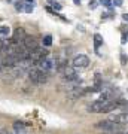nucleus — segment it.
<instances>
[{
  "label": "nucleus",
  "mask_w": 128,
  "mask_h": 134,
  "mask_svg": "<svg viewBox=\"0 0 128 134\" xmlns=\"http://www.w3.org/2000/svg\"><path fill=\"white\" fill-rule=\"evenodd\" d=\"M122 19L125 21V23H128V14H124L122 15Z\"/></svg>",
  "instance_id": "nucleus-21"
},
{
  "label": "nucleus",
  "mask_w": 128,
  "mask_h": 134,
  "mask_svg": "<svg viewBox=\"0 0 128 134\" xmlns=\"http://www.w3.org/2000/svg\"><path fill=\"white\" fill-rule=\"evenodd\" d=\"M97 5H98V3H97V2H95V0H91L90 2V9H95V8H97Z\"/></svg>",
  "instance_id": "nucleus-18"
},
{
  "label": "nucleus",
  "mask_w": 128,
  "mask_h": 134,
  "mask_svg": "<svg viewBox=\"0 0 128 134\" xmlns=\"http://www.w3.org/2000/svg\"><path fill=\"white\" fill-rule=\"evenodd\" d=\"M127 40H128V33H124V34H122V39H121V42H122V43H127Z\"/></svg>",
  "instance_id": "nucleus-20"
},
{
  "label": "nucleus",
  "mask_w": 128,
  "mask_h": 134,
  "mask_svg": "<svg viewBox=\"0 0 128 134\" xmlns=\"http://www.w3.org/2000/svg\"><path fill=\"white\" fill-rule=\"evenodd\" d=\"M97 128H100L101 131H104L107 134H112V133H118V131H124V127L121 124H116L113 121H101L98 124L95 125Z\"/></svg>",
  "instance_id": "nucleus-3"
},
{
  "label": "nucleus",
  "mask_w": 128,
  "mask_h": 134,
  "mask_svg": "<svg viewBox=\"0 0 128 134\" xmlns=\"http://www.w3.org/2000/svg\"><path fill=\"white\" fill-rule=\"evenodd\" d=\"M90 64V58L84 55V54H79L73 58V67L75 69H82V67H88Z\"/></svg>",
  "instance_id": "nucleus-5"
},
{
  "label": "nucleus",
  "mask_w": 128,
  "mask_h": 134,
  "mask_svg": "<svg viewBox=\"0 0 128 134\" xmlns=\"http://www.w3.org/2000/svg\"><path fill=\"white\" fill-rule=\"evenodd\" d=\"M75 2V5H81V0H73Z\"/></svg>",
  "instance_id": "nucleus-23"
},
{
  "label": "nucleus",
  "mask_w": 128,
  "mask_h": 134,
  "mask_svg": "<svg viewBox=\"0 0 128 134\" xmlns=\"http://www.w3.org/2000/svg\"><path fill=\"white\" fill-rule=\"evenodd\" d=\"M103 45V37L100 36L98 33L97 34H94V48H95V51H98V48Z\"/></svg>",
  "instance_id": "nucleus-11"
},
{
  "label": "nucleus",
  "mask_w": 128,
  "mask_h": 134,
  "mask_svg": "<svg viewBox=\"0 0 128 134\" xmlns=\"http://www.w3.org/2000/svg\"><path fill=\"white\" fill-rule=\"evenodd\" d=\"M88 112L92 113H109L112 110L118 109V101L116 100H97L91 103L88 107Z\"/></svg>",
  "instance_id": "nucleus-1"
},
{
  "label": "nucleus",
  "mask_w": 128,
  "mask_h": 134,
  "mask_svg": "<svg viewBox=\"0 0 128 134\" xmlns=\"http://www.w3.org/2000/svg\"><path fill=\"white\" fill-rule=\"evenodd\" d=\"M109 121H113V122H116V124H121V125H127V124H128V112H122V113L112 115Z\"/></svg>",
  "instance_id": "nucleus-7"
},
{
  "label": "nucleus",
  "mask_w": 128,
  "mask_h": 134,
  "mask_svg": "<svg viewBox=\"0 0 128 134\" xmlns=\"http://www.w3.org/2000/svg\"><path fill=\"white\" fill-rule=\"evenodd\" d=\"M23 45H24V48L27 49V51H34L36 48H39L37 39L34 37V36H25L24 40H23Z\"/></svg>",
  "instance_id": "nucleus-6"
},
{
  "label": "nucleus",
  "mask_w": 128,
  "mask_h": 134,
  "mask_svg": "<svg viewBox=\"0 0 128 134\" xmlns=\"http://www.w3.org/2000/svg\"><path fill=\"white\" fill-rule=\"evenodd\" d=\"M121 63H122V66H125L128 63V57L125 55V54H121Z\"/></svg>",
  "instance_id": "nucleus-17"
},
{
  "label": "nucleus",
  "mask_w": 128,
  "mask_h": 134,
  "mask_svg": "<svg viewBox=\"0 0 128 134\" xmlns=\"http://www.w3.org/2000/svg\"><path fill=\"white\" fill-rule=\"evenodd\" d=\"M27 73H29L30 81L33 82V83L40 85V83H46V81H48V73L42 72L39 67H31Z\"/></svg>",
  "instance_id": "nucleus-2"
},
{
  "label": "nucleus",
  "mask_w": 128,
  "mask_h": 134,
  "mask_svg": "<svg viewBox=\"0 0 128 134\" xmlns=\"http://www.w3.org/2000/svg\"><path fill=\"white\" fill-rule=\"evenodd\" d=\"M10 34V29L8 25H0V40H8Z\"/></svg>",
  "instance_id": "nucleus-10"
},
{
  "label": "nucleus",
  "mask_w": 128,
  "mask_h": 134,
  "mask_svg": "<svg viewBox=\"0 0 128 134\" xmlns=\"http://www.w3.org/2000/svg\"><path fill=\"white\" fill-rule=\"evenodd\" d=\"M39 69L45 73H54L58 70V63L57 60H54V58H49V57H45L42 61L37 64Z\"/></svg>",
  "instance_id": "nucleus-4"
},
{
  "label": "nucleus",
  "mask_w": 128,
  "mask_h": 134,
  "mask_svg": "<svg viewBox=\"0 0 128 134\" xmlns=\"http://www.w3.org/2000/svg\"><path fill=\"white\" fill-rule=\"evenodd\" d=\"M24 5H25V3H23V2H18V3H15V9L18 10V12H21V10H24Z\"/></svg>",
  "instance_id": "nucleus-15"
},
{
  "label": "nucleus",
  "mask_w": 128,
  "mask_h": 134,
  "mask_svg": "<svg viewBox=\"0 0 128 134\" xmlns=\"http://www.w3.org/2000/svg\"><path fill=\"white\" fill-rule=\"evenodd\" d=\"M6 2H8V3H18V2H21V0H6Z\"/></svg>",
  "instance_id": "nucleus-22"
},
{
  "label": "nucleus",
  "mask_w": 128,
  "mask_h": 134,
  "mask_svg": "<svg viewBox=\"0 0 128 134\" xmlns=\"http://www.w3.org/2000/svg\"><path fill=\"white\" fill-rule=\"evenodd\" d=\"M27 3H33V0H27Z\"/></svg>",
  "instance_id": "nucleus-24"
},
{
  "label": "nucleus",
  "mask_w": 128,
  "mask_h": 134,
  "mask_svg": "<svg viewBox=\"0 0 128 134\" xmlns=\"http://www.w3.org/2000/svg\"><path fill=\"white\" fill-rule=\"evenodd\" d=\"M100 3L104 5L106 8H110V6H112V0H100Z\"/></svg>",
  "instance_id": "nucleus-16"
},
{
  "label": "nucleus",
  "mask_w": 128,
  "mask_h": 134,
  "mask_svg": "<svg viewBox=\"0 0 128 134\" xmlns=\"http://www.w3.org/2000/svg\"><path fill=\"white\" fill-rule=\"evenodd\" d=\"M48 2H49V3L52 5V8H54V9H55V10H61V8H63V6L60 5V3H57L55 0H48Z\"/></svg>",
  "instance_id": "nucleus-14"
},
{
  "label": "nucleus",
  "mask_w": 128,
  "mask_h": 134,
  "mask_svg": "<svg viewBox=\"0 0 128 134\" xmlns=\"http://www.w3.org/2000/svg\"><path fill=\"white\" fill-rule=\"evenodd\" d=\"M27 34H25V31H24V29H21V27H18V29L14 31V36H12V42L15 43H23L24 37H25Z\"/></svg>",
  "instance_id": "nucleus-8"
},
{
  "label": "nucleus",
  "mask_w": 128,
  "mask_h": 134,
  "mask_svg": "<svg viewBox=\"0 0 128 134\" xmlns=\"http://www.w3.org/2000/svg\"><path fill=\"white\" fill-rule=\"evenodd\" d=\"M122 3H124V0H113L112 2V5H115V6H122Z\"/></svg>",
  "instance_id": "nucleus-19"
},
{
  "label": "nucleus",
  "mask_w": 128,
  "mask_h": 134,
  "mask_svg": "<svg viewBox=\"0 0 128 134\" xmlns=\"http://www.w3.org/2000/svg\"><path fill=\"white\" fill-rule=\"evenodd\" d=\"M33 9H34L33 3H25V5H24V12H27V14H31Z\"/></svg>",
  "instance_id": "nucleus-13"
},
{
  "label": "nucleus",
  "mask_w": 128,
  "mask_h": 134,
  "mask_svg": "<svg viewBox=\"0 0 128 134\" xmlns=\"http://www.w3.org/2000/svg\"><path fill=\"white\" fill-rule=\"evenodd\" d=\"M43 46H51L52 45V36H49V34H46L45 37H43Z\"/></svg>",
  "instance_id": "nucleus-12"
},
{
  "label": "nucleus",
  "mask_w": 128,
  "mask_h": 134,
  "mask_svg": "<svg viewBox=\"0 0 128 134\" xmlns=\"http://www.w3.org/2000/svg\"><path fill=\"white\" fill-rule=\"evenodd\" d=\"M14 130H15V134H29L27 128H25V125L23 122H14Z\"/></svg>",
  "instance_id": "nucleus-9"
}]
</instances>
